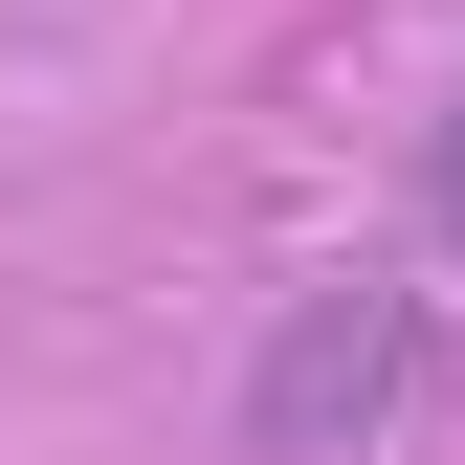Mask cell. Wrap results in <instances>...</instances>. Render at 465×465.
I'll list each match as a JSON object with an SVG mask.
<instances>
[{
  "label": "cell",
  "instance_id": "cell-1",
  "mask_svg": "<svg viewBox=\"0 0 465 465\" xmlns=\"http://www.w3.org/2000/svg\"><path fill=\"white\" fill-rule=\"evenodd\" d=\"M399 399H421V288H288V332H266V377H244V465H355Z\"/></svg>",
  "mask_w": 465,
  "mask_h": 465
},
{
  "label": "cell",
  "instance_id": "cell-2",
  "mask_svg": "<svg viewBox=\"0 0 465 465\" xmlns=\"http://www.w3.org/2000/svg\"><path fill=\"white\" fill-rule=\"evenodd\" d=\"M421 222H443V244H465V111H443V134H421Z\"/></svg>",
  "mask_w": 465,
  "mask_h": 465
}]
</instances>
